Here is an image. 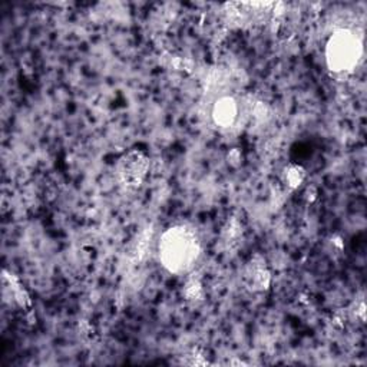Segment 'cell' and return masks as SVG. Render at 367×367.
<instances>
[{
	"instance_id": "3957f363",
	"label": "cell",
	"mask_w": 367,
	"mask_h": 367,
	"mask_svg": "<svg viewBox=\"0 0 367 367\" xmlns=\"http://www.w3.org/2000/svg\"><path fill=\"white\" fill-rule=\"evenodd\" d=\"M239 102L231 97L219 98L212 106V119L221 128H230L239 118Z\"/></svg>"
},
{
	"instance_id": "7a4b0ae2",
	"label": "cell",
	"mask_w": 367,
	"mask_h": 367,
	"mask_svg": "<svg viewBox=\"0 0 367 367\" xmlns=\"http://www.w3.org/2000/svg\"><path fill=\"white\" fill-rule=\"evenodd\" d=\"M360 52V42L353 33L339 32L327 45V63L334 72L350 70L357 63Z\"/></svg>"
},
{
	"instance_id": "6da1fadb",
	"label": "cell",
	"mask_w": 367,
	"mask_h": 367,
	"mask_svg": "<svg viewBox=\"0 0 367 367\" xmlns=\"http://www.w3.org/2000/svg\"><path fill=\"white\" fill-rule=\"evenodd\" d=\"M198 256V241L187 229L170 230L161 243V258L171 271H182L191 267Z\"/></svg>"
},
{
	"instance_id": "8992f818",
	"label": "cell",
	"mask_w": 367,
	"mask_h": 367,
	"mask_svg": "<svg viewBox=\"0 0 367 367\" xmlns=\"http://www.w3.org/2000/svg\"><path fill=\"white\" fill-rule=\"evenodd\" d=\"M185 292H187L188 299H191V300H195V299L199 296V292H201L199 283H197V281H191V283H188Z\"/></svg>"
},
{
	"instance_id": "5b68a950",
	"label": "cell",
	"mask_w": 367,
	"mask_h": 367,
	"mask_svg": "<svg viewBox=\"0 0 367 367\" xmlns=\"http://www.w3.org/2000/svg\"><path fill=\"white\" fill-rule=\"evenodd\" d=\"M303 178H305V174H303L302 168H299V167H291L285 171V182H287V185H290L292 188L299 187L300 182L303 181Z\"/></svg>"
},
{
	"instance_id": "277c9868",
	"label": "cell",
	"mask_w": 367,
	"mask_h": 367,
	"mask_svg": "<svg viewBox=\"0 0 367 367\" xmlns=\"http://www.w3.org/2000/svg\"><path fill=\"white\" fill-rule=\"evenodd\" d=\"M146 171V160L142 158L139 154H131L128 158L124 161L122 167V175L126 184L138 185L142 177L145 175Z\"/></svg>"
}]
</instances>
